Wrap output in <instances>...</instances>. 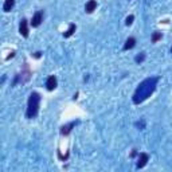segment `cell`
Instances as JSON below:
<instances>
[{
    "label": "cell",
    "mask_w": 172,
    "mask_h": 172,
    "mask_svg": "<svg viewBox=\"0 0 172 172\" xmlns=\"http://www.w3.org/2000/svg\"><path fill=\"white\" fill-rule=\"evenodd\" d=\"M157 82H159V78H157V77H151V78L144 79L143 82L137 86L135 94H133V102L141 104L148 97H151V94L155 92Z\"/></svg>",
    "instance_id": "cell-1"
},
{
    "label": "cell",
    "mask_w": 172,
    "mask_h": 172,
    "mask_svg": "<svg viewBox=\"0 0 172 172\" xmlns=\"http://www.w3.org/2000/svg\"><path fill=\"white\" fill-rule=\"evenodd\" d=\"M39 104H40V94L32 92L29 97V102H27V112H26L27 118L36 117L38 112H39Z\"/></svg>",
    "instance_id": "cell-2"
},
{
    "label": "cell",
    "mask_w": 172,
    "mask_h": 172,
    "mask_svg": "<svg viewBox=\"0 0 172 172\" xmlns=\"http://www.w3.org/2000/svg\"><path fill=\"white\" fill-rule=\"evenodd\" d=\"M43 17H44L43 11H36L34 13L32 19H31V26H32V27H39L40 23L43 22Z\"/></svg>",
    "instance_id": "cell-3"
},
{
    "label": "cell",
    "mask_w": 172,
    "mask_h": 172,
    "mask_svg": "<svg viewBox=\"0 0 172 172\" xmlns=\"http://www.w3.org/2000/svg\"><path fill=\"white\" fill-rule=\"evenodd\" d=\"M19 32L23 38H29V23H27L26 19H22L20 20V24H19Z\"/></svg>",
    "instance_id": "cell-4"
},
{
    "label": "cell",
    "mask_w": 172,
    "mask_h": 172,
    "mask_svg": "<svg viewBox=\"0 0 172 172\" xmlns=\"http://www.w3.org/2000/svg\"><path fill=\"white\" fill-rule=\"evenodd\" d=\"M57 77L55 75H50L47 78V81H46V87H47V90L48 92H52V90L57 87Z\"/></svg>",
    "instance_id": "cell-5"
},
{
    "label": "cell",
    "mask_w": 172,
    "mask_h": 172,
    "mask_svg": "<svg viewBox=\"0 0 172 172\" xmlns=\"http://www.w3.org/2000/svg\"><path fill=\"white\" fill-rule=\"evenodd\" d=\"M148 160H149V155L148 153H145V152H143V153H140V156H139V161H137V168H143V167H145L147 166V163H148Z\"/></svg>",
    "instance_id": "cell-6"
},
{
    "label": "cell",
    "mask_w": 172,
    "mask_h": 172,
    "mask_svg": "<svg viewBox=\"0 0 172 172\" xmlns=\"http://www.w3.org/2000/svg\"><path fill=\"white\" fill-rule=\"evenodd\" d=\"M75 124H77V121H73V122H70V124H67V125L62 126V128H61V135H63V136H67L69 133L71 132V129L75 126Z\"/></svg>",
    "instance_id": "cell-7"
},
{
    "label": "cell",
    "mask_w": 172,
    "mask_h": 172,
    "mask_svg": "<svg viewBox=\"0 0 172 172\" xmlns=\"http://www.w3.org/2000/svg\"><path fill=\"white\" fill-rule=\"evenodd\" d=\"M96 8H97V2L96 0H89V2L86 3V6H85V11L87 13H92Z\"/></svg>",
    "instance_id": "cell-8"
},
{
    "label": "cell",
    "mask_w": 172,
    "mask_h": 172,
    "mask_svg": "<svg viewBox=\"0 0 172 172\" xmlns=\"http://www.w3.org/2000/svg\"><path fill=\"white\" fill-rule=\"evenodd\" d=\"M15 6V0H6L4 4H3V11L4 12H10Z\"/></svg>",
    "instance_id": "cell-9"
},
{
    "label": "cell",
    "mask_w": 172,
    "mask_h": 172,
    "mask_svg": "<svg viewBox=\"0 0 172 172\" xmlns=\"http://www.w3.org/2000/svg\"><path fill=\"white\" fill-rule=\"evenodd\" d=\"M135 44H136V39L135 38H128L125 42V44H124V50H131V48L135 47Z\"/></svg>",
    "instance_id": "cell-10"
},
{
    "label": "cell",
    "mask_w": 172,
    "mask_h": 172,
    "mask_svg": "<svg viewBox=\"0 0 172 172\" xmlns=\"http://www.w3.org/2000/svg\"><path fill=\"white\" fill-rule=\"evenodd\" d=\"M75 30H77V26H75L74 23H71V24L69 26V30L66 31V32H63V36H65V38H70L73 34L75 32Z\"/></svg>",
    "instance_id": "cell-11"
},
{
    "label": "cell",
    "mask_w": 172,
    "mask_h": 172,
    "mask_svg": "<svg viewBox=\"0 0 172 172\" xmlns=\"http://www.w3.org/2000/svg\"><path fill=\"white\" fill-rule=\"evenodd\" d=\"M161 36H163V34H161L160 31H155V32L152 34V39H151V40H152V43H156L157 40L161 39Z\"/></svg>",
    "instance_id": "cell-12"
},
{
    "label": "cell",
    "mask_w": 172,
    "mask_h": 172,
    "mask_svg": "<svg viewBox=\"0 0 172 172\" xmlns=\"http://www.w3.org/2000/svg\"><path fill=\"white\" fill-rule=\"evenodd\" d=\"M144 59H145V54L144 52H141V54H139V55H136V58H135V61L136 63H141Z\"/></svg>",
    "instance_id": "cell-13"
},
{
    "label": "cell",
    "mask_w": 172,
    "mask_h": 172,
    "mask_svg": "<svg viewBox=\"0 0 172 172\" xmlns=\"http://www.w3.org/2000/svg\"><path fill=\"white\" fill-rule=\"evenodd\" d=\"M133 20H135V16L129 15L128 17H126V20H125V24H126V26H131V24L133 23Z\"/></svg>",
    "instance_id": "cell-14"
},
{
    "label": "cell",
    "mask_w": 172,
    "mask_h": 172,
    "mask_svg": "<svg viewBox=\"0 0 172 172\" xmlns=\"http://www.w3.org/2000/svg\"><path fill=\"white\" fill-rule=\"evenodd\" d=\"M13 55H15V52H13V51H12V52H11V54H10V55H8V57H7V61H8V59H11V58H13Z\"/></svg>",
    "instance_id": "cell-15"
},
{
    "label": "cell",
    "mask_w": 172,
    "mask_h": 172,
    "mask_svg": "<svg viewBox=\"0 0 172 172\" xmlns=\"http://www.w3.org/2000/svg\"><path fill=\"white\" fill-rule=\"evenodd\" d=\"M40 54H42V52L38 51V52H35V54H34V57H35V58H39V57H40Z\"/></svg>",
    "instance_id": "cell-16"
},
{
    "label": "cell",
    "mask_w": 172,
    "mask_h": 172,
    "mask_svg": "<svg viewBox=\"0 0 172 172\" xmlns=\"http://www.w3.org/2000/svg\"><path fill=\"white\" fill-rule=\"evenodd\" d=\"M171 51H172V47H171Z\"/></svg>",
    "instance_id": "cell-17"
}]
</instances>
